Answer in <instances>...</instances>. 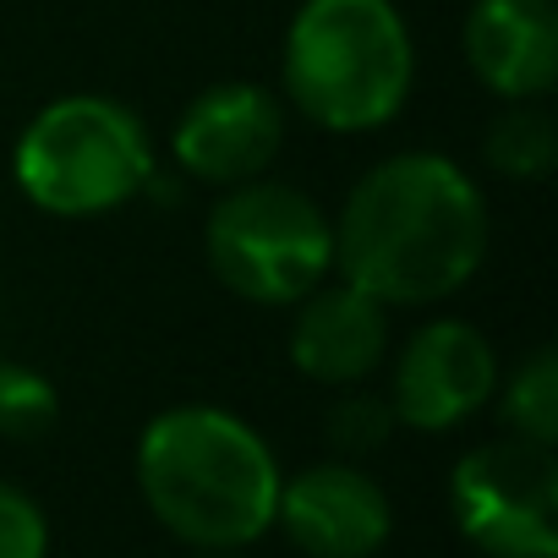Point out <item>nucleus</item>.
Wrapping results in <instances>:
<instances>
[{
	"label": "nucleus",
	"instance_id": "0eeeda50",
	"mask_svg": "<svg viewBox=\"0 0 558 558\" xmlns=\"http://www.w3.org/2000/svg\"><path fill=\"white\" fill-rule=\"evenodd\" d=\"M498 389V356L482 329L465 318H433L411 335V345L395 362L389 411L395 422L416 433H449L471 422Z\"/></svg>",
	"mask_w": 558,
	"mask_h": 558
},
{
	"label": "nucleus",
	"instance_id": "f3484780",
	"mask_svg": "<svg viewBox=\"0 0 558 558\" xmlns=\"http://www.w3.org/2000/svg\"><path fill=\"white\" fill-rule=\"evenodd\" d=\"M197 558H241V553H235V547H230V553H197Z\"/></svg>",
	"mask_w": 558,
	"mask_h": 558
},
{
	"label": "nucleus",
	"instance_id": "f8f14e48",
	"mask_svg": "<svg viewBox=\"0 0 558 558\" xmlns=\"http://www.w3.org/2000/svg\"><path fill=\"white\" fill-rule=\"evenodd\" d=\"M498 395V416L509 427V438H525V444H542L553 449L558 444V356L553 345H536Z\"/></svg>",
	"mask_w": 558,
	"mask_h": 558
},
{
	"label": "nucleus",
	"instance_id": "20e7f679",
	"mask_svg": "<svg viewBox=\"0 0 558 558\" xmlns=\"http://www.w3.org/2000/svg\"><path fill=\"white\" fill-rule=\"evenodd\" d=\"M17 192L56 219H99L132 203L154 175L148 126L105 94H66L45 105L12 148Z\"/></svg>",
	"mask_w": 558,
	"mask_h": 558
},
{
	"label": "nucleus",
	"instance_id": "6e6552de",
	"mask_svg": "<svg viewBox=\"0 0 558 558\" xmlns=\"http://www.w3.org/2000/svg\"><path fill=\"white\" fill-rule=\"evenodd\" d=\"M279 148H286V105L257 83L203 88L170 132L175 165L192 181H208V186L257 181L279 159Z\"/></svg>",
	"mask_w": 558,
	"mask_h": 558
},
{
	"label": "nucleus",
	"instance_id": "7ed1b4c3",
	"mask_svg": "<svg viewBox=\"0 0 558 558\" xmlns=\"http://www.w3.org/2000/svg\"><path fill=\"white\" fill-rule=\"evenodd\" d=\"M279 77L313 126L362 137L405 110L416 45L395 0H302Z\"/></svg>",
	"mask_w": 558,
	"mask_h": 558
},
{
	"label": "nucleus",
	"instance_id": "f03ea898",
	"mask_svg": "<svg viewBox=\"0 0 558 558\" xmlns=\"http://www.w3.org/2000/svg\"><path fill=\"white\" fill-rule=\"evenodd\" d=\"M279 460L252 422L219 405L159 411L137 438L148 514L197 553H230L274 525Z\"/></svg>",
	"mask_w": 558,
	"mask_h": 558
},
{
	"label": "nucleus",
	"instance_id": "ddd939ff",
	"mask_svg": "<svg viewBox=\"0 0 558 558\" xmlns=\"http://www.w3.org/2000/svg\"><path fill=\"white\" fill-rule=\"evenodd\" d=\"M558 159V132L553 116L542 110V99L509 105L493 126H487V165L509 181H547Z\"/></svg>",
	"mask_w": 558,
	"mask_h": 558
},
{
	"label": "nucleus",
	"instance_id": "2eb2a0df",
	"mask_svg": "<svg viewBox=\"0 0 558 558\" xmlns=\"http://www.w3.org/2000/svg\"><path fill=\"white\" fill-rule=\"evenodd\" d=\"M389 433H395V411L378 395H345L329 411V444L340 454H373L389 444Z\"/></svg>",
	"mask_w": 558,
	"mask_h": 558
},
{
	"label": "nucleus",
	"instance_id": "423d86ee",
	"mask_svg": "<svg viewBox=\"0 0 558 558\" xmlns=\"http://www.w3.org/2000/svg\"><path fill=\"white\" fill-rule=\"evenodd\" d=\"M449 514L482 558H558V465L553 449L493 438L454 460Z\"/></svg>",
	"mask_w": 558,
	"mask_h": 558
},
{
	"label": "nucleus",
	"instance_id": "39448f33",
	"mask_svg": "<svg viewBox=\"0 0 558 558\" xmlns=\"http://www.w3.org/2000/svg\"><path fill=\"white\" fill-rule=\"evenodd\" d=\"M203 252L219 286L257 307H296L335 268V219L286 181H241L208 208Z\"/></svg>",
	"mask_w": 558,
	"mask_h": 558
},
{
	"label": "nucleus",
	"instance_id": "dca6fc26",
	"mask_svg": "<svg viewBox=\"0 0 558 558\" xmlns=\"http://www.w3.org/2000/svg\"><path fill=\"white\" fill-rule=\"evenodd\" d=\"M50 553V520L34 504V493L0 482V558H45Z\"/></svg>",
	"mask_w": 558,
	"mask_h": 558
},
{
	"label": "nucleus",
	"instance_id": "f257e3e1",
	"mask_svg": "<svg viewBox=\"0 0 558 558\" xmlns=\"http://www.w3.org/2000/svg\"><path fill=\"white\" fill-rule=\"evenodd\" d=\"M487 257V203L449 154L373 165L335 225V268L384 307H427L471 286Z\"/></svg>",
	"mask_w": 558,
	"mask_h": 558
},
{
	"label": "nucleus",
	"instance_id": "9d476101",
	"mask_svg": "<svg viewBox=\"0 0 558 558\" xmlns=\"http://www.w3.org/2000/svg\"><path fill=\"white\" fill-rule=\"evenodd\" d=\"M389 356V307L351 279L318 286L296 302L291 324V367L324 389H356L367 384Z\"/></svg>",
	"mask_w": 558,
	"mask_h": 558
},
{
	"label": "nucleus",
	"instance_id": "4468645a",
	"mask_svg": "<svg viewBox=\"0 0 558 558\" xmlns=\"http://www.w3.org/2000/svg\"><path fill=\"white\" fill-rule=\"evenodd\" d=\"M56 422H61L56 384L39 367H28V362L0 356V438L28 444V438H45Z\"/></svg>",
	"mask_w": 558,
	"mask_h": 558
},
{
	"label": "nucleus",
	"instance_id": "9b49d317",
	"mask_svg": "<svg viewBox=\"0 0 558 558\" xmlns=\"http://www.w3.org/2000/svg\"><path fill=\"white\" fill-rule=\"evenodd\" d=\"M465 61L504 105L547 99L558 83V7L553 0H476L465 17Z\"/></svg>",
	"mask_w": 558,
	"mask_h": 558
},
{
	"label": "nucleus",
	"instance_id": "1a4fd4ad",
	"mask_svg": "<svg viewBox=\"0 0 558 558\" xmlns=\"http://www.w3.org/2000/svg\"><path fill=\"white\" fill-rule=\"evenodd\" d=\"M274 520L307 558H373L395 531L389 493L345 460H324L279 482Z\"/></svg>",
	"mask_w": 558,
	"mask_h": 558
}]
</instances>
